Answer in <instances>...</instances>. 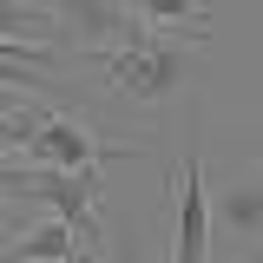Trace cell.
Returning <instances> with one entry per match:
<instances>
[{"label":"cell","mask_w":263,"mask_h":263,"mask_svg":"<svg viewBox=\"0 0 263 263\" xmlns=\"http://www.w3.org/2000/svg\"><path fill=\"white\" fill-rule=\"evenodd\" d=\"M145 145H112V138H99L86 119H72V112H40V125L33 138L20 145V158L27 164H60V171H105L112 158H138Z\"/></svg>","instance_id":"2"},{"label":"cell","mask_w":263,"mask_h":263,"mask_svg":"<svg viewBox=\"0 0 263 263\" xmlns=\"http://www.w3.org/2000/svg\"><path fill=\"white\" fill-rule=\"evenodd\" d=\"M0 40H20V46H53L60 40V20L33 0H0Z\"/></svg>","instance_id":"8"},{"label":"cell","mask_w":263,"mask_h":263,"mask_svg":"<svg viewBox=\"0 0 263 263\" xmlns=\"http://www.w3.org/2000/svg\"><path fill=\"white\" fill-rule=\"evenodd\" d=\"M53 20H60V33L86 53V60H92V53H119V46H145V40H152V27H145L132 7H119V0H60Z\"/></svg>","instance_id":"3"},{"label":"cell","mask_w":263,"mask_h":263,"mask_svg":"<svg viewBox=\"0 0 263 263\" xmlns=\"http://www.w3.org/2000/svg\"><path fill=\"white\" fill-rule=\"evenodd\" d=\"M119 7H132L145 27H171V33H184V40H204L211 33L204 0H119Z\"/></svg>","instance_id":"7"},{"label":"cell","mask_w":263,"mask_h":263,"mask_svg":"<svg viewBox=\"0 0 263 263\" xmlns=\"http://www.w3.org/2000/svg\"><path fill=\"white\" fill-rule=\"evenodd\" d=\"M171 191H178V224H171V263H211V197H204V164L184 158L171 171Z\"/></svg>","instance_id":"4"},{"label":"cell","mask_w":263,"mask_h":263,"mask_svg":"<svg viewBox=\"0 0 263 263\" xmlns=\"http://www.w3.org/2000/svg\"><path fill=\"white\" fill-rule=\"evenodd\" d=\"M33 171H40V164L7 158V152H0V197H33Z\"/></svg>","instance_id":"10"},{"label":"cell","mask_w":263,"mask_h":263,"mask_svg":"<svg viewBox=\"0 0 263 263\" xmlns=\"http://www.w3.org/2000/svg\"><path fill=\"white\" fill-rule=\"evenodd\" d=\"M33 92H13V86H0V119H7V112H13V105H27Z\"/></svg>","instance_id":"11"},{"label":"cell","mask_w":263,"mask_h":263,"mask_svg":"<svg viewBox=\"0 0 263 263\" xmlns=\"http://www.w3.org/2000/svg\"><path fill=\"white\" fill-rule=\"evenodd\" d=\"M197 46V40H191ZM99 79L132 105H164V99L184 92L191 60H184V40H145V46H119V53H92Z\"/></svg>","instance_id":"1"},{"label":"cell","mask_w":263,"mask_h":263,"mask_svg":"<svg viewBox=\"0 0 263 263\" xmlns=\"http://www.w3.org/2000/svg\"><path fill=\"white\" fill-rule=\"evenodd\" d=\"M66 257H79V237H72L60 217L33 224L27 237H13V243L0 250V263H66Z\"/></svg>","instance_id":"6"},{"label":"cell","mask_w":263,"mask_h":263,"mask_svg":"<svg viewBox=\"0 0 263 263\" xmlns=\"http://www.w3.org/2000/svg\"><path fill=\"white\" fill-rule=\"evenodd\" d=\"M204 211H211V230L230 237V257H237V250L257 257V230H263V191H257V178H230L224 191H217V204H204Z\"/></svg>","instance_id":"5"},{"label":"cell","mask_w":263,"mask_h":263,"mask_svg":"<svg viewBox=\"0 0 263 263\" xmlns=\"http://www.w3.org/2000/svg\"><path fill=\"white\" fill-rule=\"evenodd\" d=\"M86 263H158V250H152V237L138 224H125V230H105L99 257H86Z\"/></svg>","instance_id":"9"}]
</instances>
